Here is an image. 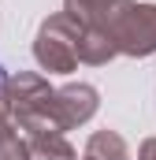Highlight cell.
<instances>
[{
	"instance_id": "obj_11",
	"label": "cell",
	"mask_w": 156,
	"mask_h": 160,
	"mask_svg": "<svg viewBox=\"0 0 156 160\" xmlns=\"http://www.w3.org/2000/svg\"><path fill=\"white\" fill-rule=\"evenodd\" d=\"M75 160H78V157H75Z\"/></svg>"
},
{
	"instance_id": "obj_10",
	"label": "cell",
	"mask_w": 156,
	"mask_h": 160,
	"mask_svg": "<svg viewBox=\"0 0 156 160\" xmlns=\"http://www.w3.org/2000/svg\"><path fill=\"white\" fill-rule=\"evenodd\" d=\"M138 160H156V138H145L141 149H138Z\"/></svg>"
},
{
	"instance_id": "obj_9",
	"label": "cell",
	"mask_w": 156,
	"mask_h": 160,
	"mask_svg": "<svg viewBox=\"0 0 156 160\" xmlns=\"http://www.w3.org/2000/svg\"><path fill=\"white\" fill-rule=\"evenodd\" d=\"M4 134H15V116H11V108H7V101L0 93V138Z\"/></svg>"
},
{
	"instance_id": "obj_6",
	"label": "cell",
	"mask_w": 156,
	"mask_h": 160,
	"mask_svg": "<svg viewBox=\"0 0 156 160\" xmlns=\"http://www.w3.org/2000/svg\"><path fill=\"white\" fill-rule=\"evenodd\" d=\"M26 153H30V160H75L71 142L60 130H34V134H26Z\"/></svg>"
},
{
	"instance_id": "obj_8",
	"label": "cell",
	"mask_w": 156,
	"mask_h": 160,
	"mask_svg": "<svg viewBox=\"0 0 156 160\" xmlns=\"http://www.w3.org/2000/svg\"><path fill=\"white\" fill-rule=\"evenodd\" d=\"M0 160H30L26 142H22L19 134H4V138H0Z\"/></svg>"
},
{
	"instance_id": "obj_7",
	"label": "cell",
	"mask_w": 156,
	"mask_h": 160,
	"mask_svg": "<svg viewBox=\"0 0 156 160\" xmlns=\"http://www.w3.org/2000/svg\"><path fill=\"white\" fill-rule=\"evenodd\" d=\"M82 160H130V149L115 130H97V134H89Z\"/></svg>"
},
{
	"instance_id": "obj_2",
	"label": "cell",
	"mask_w": 156,
	"mask_h": 160,
	"mask_svg": "<svg viewBox=\"0 0 156 160\" xmlns=\"http://www.w3.org/2000/svg\"><path fill=\"white\" fill-rule=\"evenodd\" d=\"M112 45L123 56H153L156 52V4H123L108 19Z\"/></svg>"
},
{
	"instance_id": "obj_4",
	"label": "cell",
	"mask_w": 156,
	"mask_h": 160,
	"mask_svg": "<svg viewBox=\"0 0 156 160\" xmlns=\"http://www.w3.org/2000/svg\"><path fill=\"white\" fill-rule=\"evenodd\" d=\"M112 56H115V45H112L108 26H82V34H78V63L100 67Z\"/></svg>"
},
{
	"instance_id": "obj_3",
	"label": "cell",
	"mask_w": 156,
	"mask_h": 160,
	"mask_svg": "<svg viewBox=\"0 0 156 160\" xmlns=\"http://www.w3.org/2000/svg\"><path fill=\"white\" fill-rule=\"evenodd\" d=\"M100 108V93L89 86V82H71V86H60L52 89V127L63 134V130H75L82 123H89Z\"/></svg>"
},
{
	"instance_id": "obj_5",
	"label": "cell",
	"mask_w": 156,
	"mask_h": 160,
	"mask_svg": "<svg viewBox=\"0 0 156 160\" xmlns=\"http://www.w3.org/2000/svg\"><path fill=\"white\" fill-rule=\"evenodd\" d=\"M123 4L126 0H63V15H71L82 26H108V19Z\"/></svg>"
},
{
	"instance_id": "obj_1",
	"label": "cell",
	"mask_w": 156,
	"mask_h": 160,
	"mask_svg": "<svg viewBox=\"0 0 156 160\" xmlns=\"http://www.w3.org/2000/svg\"><path fill=\"white\" fill-rule=\"evenodd\" d=\"M78 34H82V22H75L71 15H63V11L48 15L34 38V60L41 63V71L71 75L78 67Z\"/></svg>"
}]
</instances>
